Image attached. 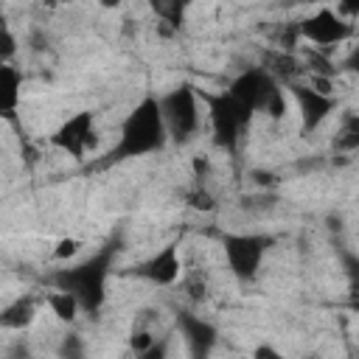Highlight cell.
Here are the masks:
<instances>
[{
    "mask_svg": "<svg viewBox=\"0 0 359 359\" xmlns=\"http://www.w3.org/2000/svg\"><path fill=\"white\" fill-rule=\"evenodd\" d=\"M168 143V129L160 112V98L146 95L121 123V135L107 154V163H121L132 157H146Z\"/></svg>",
    "mask_w": 359,
    "mask_h": 359,
    "instance_id": "cell-1",
    "label": "cell"
},
{
    "mask_svg": "<svg viewBox=\"0 0 359 359\" xmlns=\"http://www.w3.org/2000/svg\"><path fill=\"white\" fill-rule=\"evenodd\" d=\"M112 255H115V250L104 247L73 266L56 269L48 280L53 289L73 294L84 314H98L104 300H107V280H109V269H112Z\"/></svg>",
    "mask_w": 359,
    "mask_h": 359,
    "instance_id": "cell-2",
    "label": "cell"
},
{
    "mask_svg": "<svg viewBox=\"0 0 359 359\" xmlns=\"http://www.w3.org/2000/svg\"><path fill=\"white\" fill-rule=\"evenodd\" d=\"M202 95V104L208 107V118H210V132H213V143L224 151H236L252 123V109L244 107L236 95H230L227 90L224 93H199Z\"/></svg>",
    "mask_w": 359,
    "mask_h": 359,
    "instance_id": "cell-3",
    "label": "cell"
},
{
    "mask_svg": "<svg viewBox=\"0 0 359 359\" xmlns=\"http://www.w3.org/2000/svg\"><path fill=\"white\" fill-rule=\"evenodd\" d=\"M227 93L236 95L252 112H264L272 118H280L286 112V93L280 90V81L266 67H250L238 73L230 81Z\"/></svg>",
    "mask_w": 359,
    "mask_h": 359,
    "instance_id": "cell-4",
    "label": "cell"
},
{
    "mask_svg": "<svg viewBox=\"0 0 359 359\" xmlns=\"http://www.w3.org/2000/svg\"><path fill=\"white\" fill-rule=\"evenodd\" d=\"M202 95L191 84H180L171 93L160 95V112L168 129V140L174 143H188L199 135L202 129Z\"/></svg>",
    "mask_w": 359,
    "mask_h": 359,
    "instance_id": "cell-5",
    "label": "cell"
},
{
    "mask_svg": "<svg viewBox=\"0 0 359 359\" xmlns=\"http://www.w3.org/2000/svg\"><path fill=\"white\" fill-rule=\"evenodd\" d=\"M269 250V238L258 236V233H230L222 238V252L227 261V269L238 278V280H252L266 258Z\"/></svg>",
    "mask_w": 359,
    "mask_h": 359,
    "instance_id": "cell-6",
    "label": "cell"
},
{
    "mask_svg": "<svg viewBox=\"0 0 359 359\" xmlns=\"http://www.w3.org/2000/svg\"><path fill=\"white\" fill-rule=\"evenodd\" d=\"M351 31H353L351 22L342 20L337 14V8H328V6L317 8L311 17H306V20L297 22V34L306 42H311L314 48H334V45L345 42L351 36Z\"/></svg>",
    "mask_w": 359,
    "mask_h": 359,
    "instance_id": "cell-7",
    "label": "cell"
},
{
    "mask_svg": "<svg viewBox=\"0 0 359 359\" xmlns=\"http://www.w3.org/2000/svg\"><path fill=\"white\" fill-rule=\"evenodd\" d=\"M50 143L62 151H67L70 157L76 160H84L87 151H93L95 146V118L93 112H76L70 115L53 135H50Z\"/></svg>",
    "mask_w": 359,
    "mask_h": 359,
    "instance_id": "cell-8",
    "label": "cell"
},
{
    "mask_svg": "<svg viewBox=\"0 0 359 359\" xmlns=\"http://www.w3.org/2000/svg\"><path fill=\"white\" fill-rule=\"evenodd\" d=\"M289 95L297 101L303 135H311L314 129H320L325 123V118L334 112V107H337L334 95L320 93L317 87H309V84H289Z\"/></svg>",
    "mask_w": 359,
    "mask_h": 359,
    "instance_id": "cell-9",
    "label": "cell"
},
{
    "mask_svg": "<svg viewBox=\"0 0 359 359\" xmlns=\"http://www.w3.org/2000/svg\"><path fill=\"white\" fill-rule=\"evenodd\" d=\"M177 325L182 331V339H185L191 356L194 359H208L210 351H213V345H216V337H219L216 328L208 320L196 317L194 311H180L177 314Z\"/></svg>",
    "mask_w": 359,
    "mask_h": 359,
    "instance_id": "cell-10",
    "label": "cell"
},
{
    "mask_svg": "<svg viewBox=\"0 0 359 359\" xmlns=\"http://www.w3.org/2000/svg\"><path fill=\"white\" fill-rule=\"evenodd\" d=\"M137 275L146 278L149 283L154 286H171L180 280L182 275V264H180V252H177V244H168L163 247L160 252H154L149 261H143L137 266Z\"/></svg>",
    "mask_w": 359,
    "mask_h": 359,
    "instance_id": "cell-11",
    "label": "cell"
},
{
    "mask_svg": "<svg viewBox=\"0 0 359 359\" xmlns=\"http://www.w3.org/2000/svg\"><path fill=\"white\" fill-rule=\"evenodd\" d=\"M20 87H22L20 70L14 65H0V109L6 118H11L20 104Z\"/></svg>",
    "mask_w": 359,
    "mask_h": 359,
    "instance_id": "cell-12",
    "label": "cell"
},
{
    "mask_svg": "<svg viewBox=\"0 0 359 359\" xmlns=\"http://www.w3.org/2000/svg\"><path fill=\"white\" fill-rule=\"evenodd\" d=\"M34 317H36V303H34V297H17L14 303H8L6 309H3V314H0V323H3V328H14V331H22V328H28L31 323H34Z\"/></svg>",
    "mask_w": 359,
    "mask_h": 359,
    "instance_id": "cell-13",
    "label": "cell"
},
{
    "mask_svg": "<svg viewBox=\"0 0 359 359\" xmlns=\"http://www.w3.org/2000/svg\"><path fill=\"white\" fill-rule=\"evenodd\" d=\"M334 149L339 151H356L359 149V112H345L337 135H334Z\"/></svg>",
    "mask_w": 359,
    "mask_h": 359,
    "instance_id": "cell-14",
    "label": "cell"
},
{
    "mask_svg": "<svg viewBox=\"0 0 359 359\" xmlns=\"http://www.w3.org/2000/svg\"><path fill=\"white\" fill-rule=\"evenodd\" d=\"M48 306H50V311H53L59 320H65V323H73L76 314L81 311L79 300H76L73 294H67V292H59V289H53V292L48 294Z\"/></svg>",
    "mask_w": 359,
    "mask_h": 359,
    "instance_id": "cell-15",
    "label": "cell"
},
{
    "mask_svg": "<svg viewBox=\"0 0 359 359\" xmlns=\"http://www.w3.org/2000/svg\"><path fill=\"white\" fill-rule=\"evenodd\" d=\"M0 22H3L0 25V65H11V56L17 50V39H14L8 22L6 20H0Z\"/></svg>",
    "mask_w": 359,
    "mask_h": 359,
    "instance_id": "cell-16",
    "label": "cell"
},
{
    "mask_svg": "<svg viewBox=\"0 0 359 359\" xmlns=\"http://www.w3.org/2000/svg\"><path fill=\"white\" fill-rule=\"evenodd\" d=\"M59 356H62V359H84V342L79 339V334H67V337L62 339Z\"/></svg>",
    "mask_w": 359,
    "mask_h": 359,
    "instance_id": "cell-17",
    "label": "cell"
},
{
    "mask_svg": "<svg viewBox=\"0 0 359 359\" xmlns=\"http://www.w3.org/2000/svg\"><path fill=\"white\" fill-rule=\"evenodd\" d=\"M188 205H191V208H196V210H205V213L216 208V202H213V196L208 194V188H205V185H196V188L188 194Z\"/></svg>",
    "mask_w": 359,
    "mask_h": 359,
    "instance_id": "cell-18",
    "label": "cell"
},
{
    "mask_svg": "<svg viewBox=\"0 0 359 359\" xmlns=\"http://www.w3.org/2000/svg\"><path fill=\"white\" fill-rule=\"evenodd\" d=\"M79 250H81V241L67 236V238H62V241L56 244V250H53V258H56V261H65V258H73Z\"/></svg>",
    "mask_w": 359,
    "mask_h": 359,
    "instance_id": "cell-19",
    "label": "cell"
},
{
    "mask_svg": "<svg viewBox=\"0 0 359 359\" xmlns=\"http://www.w3.org/2000/svg\"><path fill=\"white\" fill-rule=\"evenodd\" d=\"M168 356V337H160L149 351H143V353H135L132 359H165Z\"/></svg>",
    "mask_w": 359,
    "mask_h": 359,
    "instance_id": "cell-20",
    "label": "cell"
},
{
    "mask_svg": "<svg viewBox=\"0 0 359 359\" xmlns=\"http://www.w3.org/2000/svg\"><path fill=\"white\" fill-rule=\"evenodd\" d=\"M252 359H286V356L278 348H272V345H258L252 351Z\"/></svg>",
    "mask_w": 359,
    "mask_h": 359,
    "instance_id": "cell-21",
    "label": "cell"
},
{
    "mask_svg": "<svg viewBox=\"0 0 359 359\" xmlns=\"http://www.w3.org/2000/svg\"><path fill=\"white\" fill-rule=\"evenodd\" d=\"M345 65H348L353 73H359V42L353 45V50H351V56H348V62H345Z\"/></svg>",
    "mask_w": 359,
    "mask_h": 359,
    "instance_id": "cell-22",
    "label": "cell"
},
{
    "mask_svg": "<svg viewBox=\"0 0 359 359\" xmlns=\"http://www.w3.org/2000/svg\"><path fill=\"white\" fill-rule=\"evenodd\" d=\"M353 309H356V311H359V300H356V306H353Z\"/></svg>",
    "mask_w": 359,
    "mask_h": 359,
    "instance_id": "cell-23",
    "label": "cell"
}]
</instances>
